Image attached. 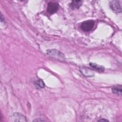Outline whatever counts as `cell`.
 <instances>
[{"instance_id":"1","label":"cell","mask_w":122,"mask_h":122,"mask_svg":"<svg viewBox=\"0 0 122 122\" xmlns=\"http://www.w3.org/2000/svg\"><path fill=\"white\" fill-rule=\"evenodd\" d=\"M94 22L92 20H88L83 21L81 25V29L85 31H89L91 30L93 27L94 26Z\"/></svg>"},{"instance_id":"2","label":"cell","mask_w":122,"mask_h":122,"mask_svg":"<svg viewBox=\"0 0 122 122\" xmlns=\"http://www.w3.org/2000/svg\"><path fill=\"white\" fill-rule=\"evenodd\" d=\"M110 7L115 12L120 13L122 11L120 1L118 0H112L110 2Z\"/></svg>"},{"instance_id":"3","label":"cell","mask_w":122,"mask_h":122,"mask_svg":"<svg viewBox=\"0 0 122 122\" xmlns=\"http://www.w3.org/2000/svg\"><path fill=\"white\" fill-rule=\"evenodd\" d=\"M11 121L12 122H26V119L22 114L16 112L11 116Z\"/></svg>"},{"instance_id":"4","label":"cell","mask_w":122,"mask_h":122,"mask_svg":"<svg viewBox=\"0 0 122 122\" xmlns=\"http://www.w3.org/2000/svg\"><path fill=\"white\" fill-rule=\"evenodd\" d=\"M59 5L57 3L50 2L48 4L47 11L50 14H53L55 13L58 10Z\"/></svg>"},{"instance_id":"5","label":"cell","mask_w":122,"mask_h":122,"mask_svg":"<svg viewBox=\"0 0 122 122\" xmlns=\"http://www.w3.org/2000/svg\"><path fill=\"white\" fill-rule=\"evenodd\" d=\"M47 53L48 55L52 56H55L58 57H61V58H64V55L60 51L55 50V49H51V50H49L47 51Z\"/></svg>"},{"instance_id":"6","label":"cell","mask_w":122,"mask_h":122,"mask_svg":"<svg viewBox=\"0 0 122 122\" xmlns=\"http://www.w3.org/2000/svg\"><path fill=\"white\" fill-rule=\"evenodd\" d=\"M82 2L81 0H73L70 3V6L72 9H78L81 5Z\"/></svg>"},{"instance_id":"7","label":"cell","mask_w":122,"mask_h":122,"mask_svg":"<svg viewBox=\"0 0 122 122\" xmlns=\"http://www.w3.org/2000/svg\"><path fill=\"white\" fill-rule=\"evenodd\" d=\"M90 65L92 68L97 70V71H100V72L103 71L104 70V68L103 66H102L101 65H98L94 63H90Z\"/></svg>"},{"instance_id":"8","label":"cell","mask_w":122,"mask_h":122,"mask_svg":"<svg viewBox=\"0 0 122 122\" xmlns=\"http://www.w3.org/2000/svg\"><path fill=\"white\" fill-rule=\"evenodd\" d=\"M35 86L37 89H41L43 88L45 86V84L43 81L41 79H38L36 80L35 82Z\"/></svg>"},{"instance_id":"9","label":"cell","mask_w":122,"mask_h":122,"mask_svg":"<svg viewBox=\"0 0 122 122\" xmlns=\"http://www.w3.org/2000/svg\"><path fill=\"white\" fill-rule=\"evenodd\" d=\"M112 92L113 93L118 95H121L122 90V86H118L114 87H113L112 89Z\"/></svg>"},{"instance_id":"10","label":"cell","mask_w":122,"mask_h":122,"mask_svg":"<svg viewBox=\"0 0 122 122\" xmlns=\"http://www.w3.org/2000/svg\"><path fill=\"white\" fill-rule=\"evenodd\" d=\"M81 73L83 75H85L86 77H91L93 75V72L89 70L84 69L81 70Z\"/></svg>"},{"instance_id":"11","label":"cell","mask_w":122,"mask_h":122,"mask_svg":"<svg viewBox=\"0 0 122 122\" xmlns=\"http://www.w3.org/2000/svg\"><path fill=\"white\" fill-rule=\"evenodd\" d=\"M43 121H45L44 120L41 119V118H39V119H36L35 120H34L33 121V122H43Z\"/></svg>"},{"instance_id":"12","label":"cell","mask_w":122,"mask_h":122,"mask_svg":"<svg viewBox=\"0 0 122 122\" xmlns=\"http://www.w3.org/2000/svg\"><path fill=\"white\" fill-rule=\"evenodd\" d=\"M107 121H108L106 119H100L98 121V122H107Z\"/></svg>"}]
</instances>
